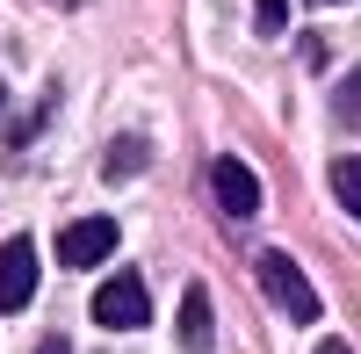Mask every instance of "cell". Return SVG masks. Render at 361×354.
Returning a JSON list of instances; mask_svg holds the SVG:
<instances>
[{
    "label": "cell",
    "instance_id": "obj_11",
    "mask_svg": "<svg viewBox=\"0 0 361 354\" xmlns=\"http://www.w3.org/2000/svg\"><path fill=\"white\" fill-rule=\"evenodd\" d=\"M318 354H354V347L347 340H318Z\"/></svg>",
    "mask_w": 361,
    "mask_h": 354
},
{
    "label": "cell",
    "instance_id": "obj_13",
    "mask_svg": "<svg viewBox=\"0 0 361 354\" xmlns=\"http://www.w3.org/2000/svg\"><path fill=\"white\" fill-rule=\"evenodd\" d=\"M0 102H8V87H0Z\"/></svg>",
    "mask_w": 361,
    "mask_h": 354
},
{
    "label": "cell",
    "instance_id": "obj_8",
    "mask_svg": "<svg viewBox=\"0 0 361 354\" xmlns=\"http://www.w3.org/2000/svg\"><path fill=\"white\" fill-rule=\"evenodd\" d=\"M333 195H340V210H347V217H361V159H354V152L333 159Z\"/></svg>",
    "mask_w": 361,
    "mask_h": 354
},
{
    "label": "cell",
    "instance_id": "obj_12",
    "mask_svg": "<svg viewBox=\"0 0 361 354\" xmlns=\"http://www.w3.org/2000/svg\"><path fill=\"white\" fill-rule=\"evenodd\" d=\"M37 354H66V340H44V347H37Z\"/></svg>",
    "mask_w": 361,
    "mask_h": 354
},
{
    "label": "cell",
    "instance_id": "obj_9",
    "mask_svg": "<svg viewBox=\"0 0 361 354\" xmlns=\"http://www.w3.org/2000/svg\"><path fill=\"white\" fill-rule=\"evenodd\" d=\"M282 22H289V0H253V29L260 37H282Z\"/></svg>",
    "mask_w": 361,
    "mask_h": 354
},
{
    "label": "cell",
    "instance_id": "obj_2",
    "mask_svg": "<svg viewBox=\"0 0 361 354\" xmlns=\"http://www.w3.org/2000/svg\"><path fill=\"white\" fill-rule=\"evenodd\" d=\"M145 318H152V297H145L137 275H116V282L94 289V326H109V333H137Z\"/></svg>",
    "mask_w": 361,
    "mask_h": 354
},
{
    "label": "cell",
    "instance_id": "obj_7",
    "mask_svg": "<svg viewBox=\"0 0 361 354\" xmlns=\"http://www.w3.org/2000/svg\"><path fill=\"white\" fill-rule=\"evenodd\" d=\"M145 159H152V145H145V138H116L102 166H109V181H130V173H137Z\"/></svg>",
    "mask_w": 361,
    "mask_h": 354
},
{
    "label": "cell",
    "instance_id": "obj_10",
    "mask_svg": "<svg viewBox=\"0 0 361 354\" xmlns=\"http://www.w3.org/2000/svg\"><path fill=\"white\" fill-rule=\"evenodd\" d=\"M333 109H340V116H354V109H361V73H354V80L340 87V102H333Z\"/></svg>",
    "mask_w": 361,
    "mask_h": 354
},
{
    "label": "cell",
    "instance_id": "obj_6",
    "mask_svg": "<svg viewBox=\"0 0 361 354\" xmlns=\"http://www.w3.org/2000/svg\"><path fill=\"white\" fill-rule=\"evenodd\" d=\"M209 340H217L209 289H202V282H188V297H180V347H188V354H209Z\"/></svg>",
    "mask_w": 361,
    "mask_h": 354
},
{
    "label": "cell",
    "instance_id": "obj_1",
    "mask_svg": "<svg viewBox=\"0 0 361 354\" xmlns=\"http://www.w3.org/2000/svg\"><path fill=\"white\" fill-rule=\"evenodd\" d=\"M260 289L275 297V311H282V318H296V326H318V311H325V304H318L311 275L296 268L289 253H260Z\"/></svg>",
    "mask_w": 361,
    "mask_h": 354
},
{
    "label": "cell",
    "instance_id": "obj_3",
    "mask_svg": "<svg viewBox=\"0 0 361 354\" xmlns=\"http://www.w3.org/2000/svg\"><path fill=\"white\" fill-rule=\"evenodd\" d=\"M109 253H116V224L109 217H80V224L58 231V260L66 268H102Z\"/></svg>",
    "mask_w": 361,
    "mask_h": 354
},
{
    "label": "cell",
    "instance_id": "obj_4",
    "mask_svg": "<svg viewBox=\"0 0 361 354\" xmlns=\"http://www.w3.org/2000/svg\"><path fill=\"white\" fill-rule=\"evenodd\" d=\"M29 297H37V246L8 239L0 246V311H22Z\"/></svg>",
    "mask_w": 361,
    "mask_h": 354
},
{
    "label": "cell",
    "instance_id": "obj_5",
    "mask_svg": "<svg viewBox=\"0 0 361 354\" xmlns=\"http://www.w3.org/2000/svg\"><path fill=\"white\" fill-rule=\"evenodd\" d=\"M209 195L224 202V217H253L260 210V181H253L246 159H217L209 166Z\"/></svg>",
    "mask_w": 361,
    "mask_h": 354
}]
</instances>
